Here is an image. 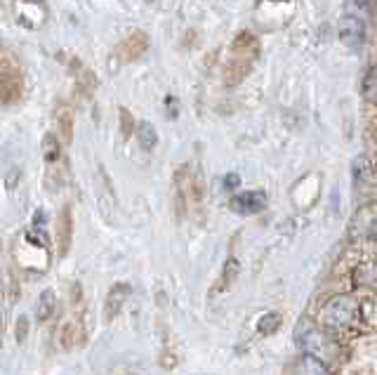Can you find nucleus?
Masks as SVG:
<instances>
[{
    "instance_id": "nucleus-9",
    "label": "nucleus",
    "mask_w": 377,
    "mask_h": 375,
    "mask_svg": "<svg viewBox=\"0 0 377 375\" xmlns=\"http://www.w3.org/2000/svg\"><path fill=\"white\" fill-rule=\"evenodd\" d=\"M295 375H330L328 366L321 359L312 357V354H302L298 366H295Z\"/></svg>"
},
{
    "instance_id": "nucleus-2",
    "label": "nucleus",
    "mask_w": 377,
    "mask_h": 375,
    "mask_svg": "<svg viewBox=\"0 0 377 375\" xmlns=\"http://www.w3.org/2000/svg\"><path fill=\"white\" fill-rule=\"evenodd\" d=\"M298 345L305 350V354H312V357L321 359L323 364H326V361H333L340 352L338 343L333 340V333L326 331V328H314V326H307V331L300 328Z\"/></svg>"
},
{
    "instance_id": "nucleus-16",
    "label": "nucleus",
    "mask_w": 377,
    "mask_h": 375,
    "mask_svg": "<svg viewBox=\"0 0 377 375\" xmlns=\"http://www.w3.org/2000/svg\"><path fill=\"white\" fill-rule=\"evenodd\" d=\"M130 291V288L127 286H116L111 291V298H109V303H106V314H109V317H116L118 314V310H120V305L125 303V293Z\"/></svg>"
},
{
    "instance_id": "nucleus-13",
    "label": "nucleus",
    "mask_w": 377,
    "mask_h": 375,
    "mask_svg": "<svg viewBox=\"0 0 377 375\" xmlns=\"http://www.w3.org/2000/svg\"><path fill=\"white\" fill-rule=\"evenodd\" d=\"M236 277H238V262L231 258L229 262L224 265V272H222V279H219V284L215 286V293H224L231 288V284L236 281Z\"/></svg>"
},
{
    "instance_id": "nucleus-19",
    "label": "nucleus",
    "mask_w": 377,
    "mask_h": 375,
    "mask_svg": "<svg viewBox=\"0 0 377 375\" xmlns=\"http://www.w3.org/2000/svg\"><path fill=\"white\" fill-rule=\"evenodd\" d=\"M368 5H370V0H349V12H354L356 10H368Z\"/></svg>"
},
{
    "instance_id": "nucleus-12",
    "label": "nucleus",
    "mask_w": 377,
    "mask_h": 375,
    "mask_svg": "<svg viewBox=\"0 0 377 375\" xmlns=\"http://www.w3.org/2000/svg\"><path fill=\"white\" fill-rule=\"evenodd\" d=\"M71 208H64L62 210V217H59V243H62V255L69 250V243H71Z\"/></svg>"
},
{
    "instance_id": "nucleus-17",
    "label": "nucleus",
    "mask_w": 377,
    "mask_h": 375,
    "mask_svg": "<svg viewBox=\"0 0 377 375\" xmlns=\"http://www.w3.org/2000/svg\"><path fill=\"white\" fill-rule=\"evenodd\" d=\"M59 153H62V149H59L57 137L55 135H45V139H43V156H45L47 163H57Z\"/></svg>"
},
{
    "instance_id": "nucleus-5",
    "label": "nucleus",
    "mask_w": 377,
    "mask_h": 375,
    "mask_svg": "<svg viewBox=\"0 0 377 375\" xmlns=\"http://www.w3.org/2000/svg\"><path fill=\"white\" fill-rule=\"evenodd\" d=\"M352 236L361 241H377V208L368 205L356 212L352 222Z\"/></svg>"
},
{
    "instance_id": "nucleus-8",
    "label": "nucleus",
    "mask_w": 377,
    "mask_h": 375,
    "mask_svg": "<svg viewBox=\"0 0 377 375\" xmlns=\"http://www.w3.org/2000/svg\"><path fill=\"white\" fill-rule=\"evenodd\" d=\"M149 48V38H146V33H132V36H127L123 43L118 45V55L123 62H134L137 57H141Z\"/></svg>"
},
{
    "instance_id": "nucleus-14",
    "label": "nucleus",
    "mask_w": 377,
    "mask_h": 375,
    "mask_svg": "<svg viewBox=\"0 0 377 375\" xmlns=\"http://www.w3.org/2000/svg\"><path fill=\"white\" fill-rule=\"evenodd\" d=\"M57 123H59V130H62L64 142H71L73 139V111L69 106H62V109L57 111Z\"/></svg>"
},
{
    "instance_id": "nucleus-15",
    "label": "nucleus",
    "mask_w": 377,
    "mask_h": 375,
    "mask_svg": "<svg viewBox=\"0 0 377 375\" xmlns=\"http://www.w3.org/2000/svg\"><path fill=\"white\" fill-rule=\"evenodd\" d=\"M55 307H57V300H55V293L52 291H45L43 295L38 298V319L40 321H47L55 314Z\"/></svg>"
},
{
    "instance_id": "nucleus-3",
    "label": "nucleus",
    "mask_w": 377,
    "mask_h": 375,
    "mask_svg": "<svg viewBox=\"0 0 377 375\" xmlns=\"http://www.w3.org/2000/svg\"><path fill=\"white\" fill-rule=\"evenodd\" d=\"M22 95V71L10 62H0V104L15 102Z\"/></svg>"
},
{
    "instance_id": "nucleus-11",
    "label": "nucleus",
    "mask_w": 377,
    "mask_h": 375,
    "mask_svg": "<svg viewBox=\"0 0 377 375\" xmlns=\"http://www.w3.org/2000/svg\"><path fill=\"white\" fill-rule=\"evenodd\" d=\"M137 142L141 144V149L144 151H151L158 142L156 128H153L151 123H146V120H141V123L137 125Z\"/></svg>"
},
{
    "instance_id": "nucleus-4",
    "label": "nucleus",
    "mask_w": 377,
    "mask_h": 375,
    "mask_svg": "<svg viewBox=\"0 0 377 375\" xmlns=\"http://www.w3.org/2000/svg\"><path fill=\"white\" fill-rule=\"evenodd\" d=\"M15 15L26 29H40L47 19L45 0H15Z\"/></svg>"
},
{
    "instance_id": "nucleus-1",
    "label": "nucleus",
    "mask_w": 377,
    "mask_h": 375,
    "mask_svg": "<svg viewBox=\"0 0 377 375\" xmlns=\"http://www.w3.org/2000/svg\"><path fill=\"white\" fill-rule=\"evenodd\" d=\"M321 324L330 333H354L366 326L363 314V298L335 295L321 310Z\"/></svg>"
},
{
    "instance_id": "nucleus-6",
    "label": "nucleus",
    "mask_w": 377,
    "mask_h": 375,
    "mask_svg": "<svg viewBox=\"0 0 377 375\" xmlns=\"http://www.w3.org/2000/svg\"><path fill=\"white\" fill-rule=\"evenodd\" d=\"M340 40L349 48H361L363 40H366V24H363L361 17L347 15L342 17L340 22Z\"/></svg>"
},
{
    "instance_id": "nucleus-10",
    "label": "nucleus",
    "mask_w": 377,
    "mask_h": 375,
    "mask_svg": "<svg viewBox=\"0 0 377 375\" xmlns=\"http://www.w3.org/2000/svg\"><path fill=\"white\" fill-rule=\"evenodd\" d=\"M281 324H283L281 312H267V314H262V319L257 321V333L260 336H274L281 328Z\"/></svg>"
},
{
    "instance_id": "nucleus-18",
    "label": "nucleus",
    "mask_w": 377,
    "mask_h": 375,
    "mask_svg": "<svg viewBox=\"0 0 377 375\" xmlns=\"http://www.w3.org/2000/svg\"><path fill=\"white\" fill-rule=\"evenodd\" d=\"M363 97L368 102H377V69H370L363 78Z\"/></svg>"
},
{
    "instance_id": "nucleus-20",
    "label": "nucleus",
    "mask_w": 377,
    "mask_h": 375,
    "mask_svg": "<svg viewBox=\"0 0 377 375\" xmlns=\"http://www.w3.org/2000/svg\"><path fill=\"white\" fill-rule=\"evenodd\" d=\"M238 182H241L238 175H229V177L224 179V186H226V189H236V186H238Z\"/></svg>"
},
{
    "instance_id": "nucleus-7",
    "label": "nucleus",
    "mask_w": 377,
    "mask_h": 375,
    "mask_svg": "<svg viewBox=\"0 0 377 375\" xmlns=\"http://www.w3.org/2000/svg\"><path fill=\"white\" fill-rule=\"evenodd\" d=\"M267 208V196L262 191H243L231 198V210L238 215H257Z\"/></svg>"
}]
</instances>
